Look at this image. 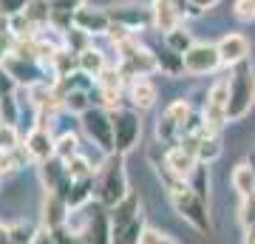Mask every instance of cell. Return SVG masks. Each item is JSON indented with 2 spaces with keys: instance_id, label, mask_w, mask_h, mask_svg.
Returning a JSON list of instances; mask_svg holds the SVG:
<instances>
[{
  "instance_id": "1",
  "label": "cell",
  "mask_w": 255,
  "mask_h": 244,
  "mask_svg": "<svg viewBox=\"0 0 255 244\" xmlns=\"http://www.w3.org/2000/svg\"><path fill=\"white\" fill-rule=\"evenodd\" d=\"M230 108H227V119L238 122L244 119L255 105V65L250 60L233 65L230 74Z\"/></svg>"
},
{
  "instance_id": "2",
  "label": "cell",
  "mask_w": 255,
  "mask_h": 244,
  "mask_svg": "<svg viewBox=\"0 0 255 244\" xmlns=\"http://www.w3.org/2000/svg\"><path fill=\"white\" fill-rule=\"evenodd\" d=\"M128 193V173H125V154H108L105 165L97 176V196L105 208H117Z\"/></svg>"
},
{
  "instance_id": "3",
  "label": "cell",
  "mask_w": 255,
  "mask_h": 244,
  "mask_svg": "<svg viewBox=\"0 0 255 244\" xmlns=\"http://www.w3.org/2000/svg\"><path fill=\"white\" fill-rule=\"evenodd\" d=\"M119 51V71H122V77H130V80H136V77H147V74L159 71V57H156V51H150L147 45L136 43L133 37L130 40H125V43L117 45Z\"/></svg>"
},
{
  "instance_id": "4",
  "label": "cell",
  "mask_w": 255,
  "mask_h": 244,
  "mask_svg": "<svg viewBox=\"0 0 255 244\" xmlns=\"http://www.w3.org/2000/svg\"><path fill=\"white\" fill-rule=\"evenodd\" d=\"M193 117V105L187 100H173L156 119V142L162 145H179L184 136V125Z\"/></svg>"
},
{
  "instance_id": "5",
  "label": "cell",
  "mask_w": 255,
  "mask_h": 244,
  "mask_svg": "<svg viewBox=\"0 0 255 244\" xmlns=\"http://www.w3.org/2000/svg\"><path fill=\"white\" fill-rule=\"evenodd\" d=\"M82 131L88 134L97 148H102L105 154H117V145H114V119H111L108 108H88L82 114Z\"/></svg>"
},
{
  "instance_id": "6",
  "label": "cell",
  "mask_w": 255,
  "mask_h": 244,
  "mask_svg": "<svg viewBox=\"0 0 255 244\" xmlns=\"http://www.w3.org/2000/svg\"><path fill=\"white\" fill-rule=\"evenodd\" d=\"M114 119V145H117V154H128L133 151L142 136V119L133 108H117L111 111Z\"/></svg>"
},
{
  "instance_id": "7",
  "label": "cell",
  "mask_w": 255,
  "mask_h": 244,
  "mask_svg": "<svg viewBox=\"0 0 255 244\" xmlns=\"http://www.w3.org/2000/svg\"><path fill=\"white\" fill-rule=\"evenodd\" d=\"M80 242L85 244H111L114 242V225H111V210L97 202L85 205V227H82Z\"/></svg>"
},
{
  "instance_id": "8",
  "label": "cell",
  "mask_w": 255,
  "mask_h": 244,
  "mask_svg": "<svg viewBox=\"0 0 255 244\" xmlns=\"http://www.w3.org/2000/svg\"><path fill=\"white\" fill-rule=\"evenodd\" d=\"M227 108H230V82L227 80L213 82L210 91H207V100H204V111H201L204 125H207L210 131H221V128L230 122Z\"/></svg>"
},
{
  "instance_id": "9",
  "label": "cell",
  "mask_w": 255,
  "mask_h": 244,
  "mask_svg": "<svg viewBox=\"0 0 255 244\" xmlns=\"http://www.w3.org/2000/svg\"><path fill=\"white\" fill-rule=\"evenodd\" d=\"M108 17L111 23H119V26L130 28V31H142V28H150L153 26V9L145 6V3H111L108 9Z\"/></svg>"
},
{
  "instance_id": "10",
  "label": "cell",
  "mask_w": 255,
  "mask_h": 244,
  "mask_svg": "<svg viewBox=\"0 0 255 244\" xmlns=\"http://www.w3.org/2000/svg\"><path fill=\"white\" fill-rule=\"evenodd\" d=\"M170 205L179 216L199 233H210V213H207V202L199 199L193 190L187 193H179V196H170Z\"/></svg>"
},
{
  "instance_id": "11",
  "label": "cell",
  "mask_w": 255,
  "mask_h": 244,
  "mask_svg": "<svg viewBox=\"0 0 255 244\" xmlns=\"http://www.w3.org/2000/svg\"><path fill=\"white\" fill-rule=\"evenodd\" d=\"M221 63V54H219V45L216 43H196L184 54V71L193 74V77H204V74H213Z\"/></svg>"
},
{
  "instance_id": "12",
  "label": "cell",
  "mask_w": 255,
  "mask_h": 244,
  "mask_svg": "<svg viewBox=\"0 0 255 244\" xmlns=\"http://www.w3.org/2000/svg\"><path fill=\"white\" fill-rule=\"evenodd\" d=\"M219 54H221V63L224 65H238L250 60V40L244 34H238V31H230L219 40Z\"/></svg>"
},
{
  "instance_id": "13",
  "label": "cell",
  "mask_w": 255,
  "mask_h": 244,
  "mask_svg": "<svg viewBox=\"0 0 255 244\" xmlns=\"http://www.w3.org/2000/svg\"><path fill=\"white\" fill-rule=\"evenodd\" d=\"M54 145H57V139L51 136L48 128H31L28 136H26V151L31 154V159H34L37 165L54 156Z\"/></svg>"
},
{
  "instance_id": "14",
  "label": "cell",
  "mask_w": 255,
  "mask_h": 244,
  "mask_svg": "<svg viewBox=\"0 0 255 244\" xmlns=\"http://www.w3.org/2000/svg\"><path fill=\"white\" fill-rule=\"evenodd\" d=\"M164 162L173 173H179L182 179H190V173L199 168V156L193 154L190 148H184V145H170L167 151H164Z\"/></svg>"
},
{
  "instance_id": "15",
  "label": "cell",
  "mask_w": 255,
  "mask_h": 244,
  "mask_svg": "<svg viewBox=\"0 0 255 244\" xmlns=\"http://www.w3.org/2000/svg\"><path fill=\"white\" fill-rule=\"evenodd\" d=\"M71 216V208H68V202L60 196V193H46V202H43V225L46 230H57V227H65Z\"/></svg>"
},
{
  "instance_id": "16",
  "label": "cell",
  "mask_w": 255,
  "mask_h": 244,
  "mask_svg": "<svg viewBox=\"0 0 255 244\" xmlns=\"http://www.w3.org/2000/svg\"><path fill=\"white\" fill-rule=\"evenodd\" d=\"M74 26L82 28L85 34H108L111 17H108L105 9H88V6H82V9L74 14Z\"/></svg>"
},
{
  "instance_id": "17",
  "label": "cell",
  "mask_w": 255,
  "mask_h": 244,
  "mask_svg": "<svg viewBox=\"0 0 255 244\" xmlns=\"http://www.w3.org/2000/svg\"><path fill=\"white\" fill-rule=\"evenodd\" d=\"M94 190H97V182H94V176H85V179L68 182V185H65V190L60 193V196L68 202V208H71V210H77V208H85V205H91Z\"/></svg>"
},
{
  "instance_id": "18",
  "label": "cell",
  "mask_w": 255,
  "mask_h": 244,
  "mask_svg": "<svg viewBox=\"0 0 255 244\" xmlns=\"http://www.w3.org/2000/svg\"><path fill=\"white\" fill-rule=\"evenodd\" d=\"M40 176H43V185H46V190H51V193H63L65 185H68V173H65V162L63 159H57V156H51V159H46V162H40Z\"/></svg>"
},
{
  "instance_id": "19",
  "label": "cell",
  "mask_w": 255,
  "mask_h": 244,
  "mask_svg": "<svg viewBox=\"0 0 255 244\" xmlns=\"http://www.w3.org/2000/svg\"><path fill=\"white\" fill-rule=\"evenodd\" d=\"M150 9H153V26L159 31H164V34L173 31L179 26V20H182V11H179V6L173 0H153Z\"/></svg>"
},
{
  "instance_id": "20",
  "label": "cell",
  "mask_w": 255,
  "mask_h": 244,
  "mask_svg": "<svg viewBox=\"0 0 255 244\" xmlns=\"http://www.w3.org/2000/svg\"><path fill=\"white\" fill-rule=\"evenodd\" d=\"M85 6V0H51V26L60 31H68L74 26V14Z\"/></svg>"
},
{
  "instance_id": "21",
  "label": "cell",
  "mask_w": 255,
  "mask_h": 244,
  "mask_svg": "<svg viewBox=\"0 0 255 244\" xmlns=\"http://www.w3.org/2000/svg\"><path fill=\"white\" fill-rule=\"evenodd\" d=\"M128 97H130V102H133V108L145 111V108H150V105L159 100V88L153 85V80H147V77H136V80H130Z\"/></svg>"
},
{
  "instance_id": "22",
  "label": "cell",
  "mask_w": 255,
  "mask_h": 244,
  "mask_svg": "<svg viewBox=\"0 0 255 244\" xmlns=\"http://www.w3.org/2000/svg\"><path fill=\"white\" fill-rule=\"evenodd\" d=\"M80 71L88 74L91 80H100L102 71L108 68V60H105V51H100V48H94V45H88L85 51H80Z\"/></svg>"
},
{
  "instance_id": "23",
  "label": "cell",
  "mask_w": 255,
  "mask_h": 244,
  "mask_svg": "<svg viewBox=\"0 0 255 244\" xmlns=\"http://www.w3.org/2000/svg\"><path fill=\"white\" fill-rule=\"evenodd\" d=\"M139 208H142L139 196H136V193H128V196L119 202L117 208H111V225L122 227V225H128V222H133L136 216H142V213H139Z\"/></svg>"
},
{
  "instance_id": "24",
  "label": "cell",
  "mask_w": 255,
  "mask_h": 244,
  "mask_svg": "<svg viewBox=\"0 0 255 244\" xmlns=\"http://www.w3.org/2000/svg\"><path fill=\"white\" fill-rule=\"evenodd\" d=\"M57 97H60V102H63L65 108L71 111V114H85L88 108H94L91 105V91L88 88H68V91H57Z\"/></svg>"
},
{
  "instance_id": "25",
  "label": "cell",
  "mask_w": 255,
  "mask_h": 244,
  "mask_svg": "<svg viewBox=\"0 0 255 244\" xmlns=\"http://www.w3.org/2000/svg\"><path fill=\"white\" fill-rule=\"evenodd\" d=\"M196 156H199V162L201 165H210V162H216L221 156V139H219V131H204L199 139V151H196Z\"/></svg>"
},
{
  "instance_id": "26",
  "label": "cell",
  "mask_w": 255,
  "mask_h": 244,
  "mask_svg": "<svg viewBox=\"0 0 255 244\" xmlns=\"http://www.w3.org/2000/svg\"><path fill=\"white\" fill-rule=\"evenodd\" d=\"M142 236H145V219L136 216L128 225L114 227V242L111 244H142Z\"/></svg>"
},
{
  "instance_id": "27",
  "label": "cell",
  "mask_w": 255,
  "mask_h": 244,
  "mask_svg": "<svg viewBox=\"0 0 255 244\" xmlns=\"http://www.w3.org/2000/svg\"><path fill=\"white\" fill-rule=\"evenodd\" d=\"M164 45L170 48V51H176V54H187L193 45H196V40H193V31H187L184 26H176L173 31H167L164 34Z\"/></svg>"
},
{
  "instance_id": "28",
  "label": "cell",
  "mask_w": 255,
  "mask_h": 244,
  "mask_svg": "<svg viewBox=\"0 0 255 244\" xmlns=\"http://www.w3.org/2000/svg\"><path fill=\"white\" fill-rule=\"evenodd\" d=\"M233 190L241 199L255 190V168L253 165H238L236 171H233Z\"/></svg>"
},
{
  "instance_id": "29",
  "label": "cell",
  "mask_w": 255,
  "mask_h": 244,
  "mask_svg": "<svg viewBox=\"0 0 255 244\" xmlns=\"http://www.w3.org/2000/svg\"><path fill=\"white\" fill-rule=\"evenodd\" d=\"M54 156L57 159H63V162H68V159H74V156H80V136L71 134V131L60 134L57 136V145H54Z\"/></svg>"
},
{
  "instance_id": "30",
  "label": "cell",
  "mask_w": 255,
  "mask_h": 244,
  "mask_svg": "<svg viewBox=\"0 0 255 244\" xmlns=\"http://www.w3.org/2000/svg\"><path fill=\"white\" fill-rule=\"evenodd\" d=\"M156 57H159V71L162 74H167V77L184 74V57L176 54V51H170L167 45H164V51H156Z\"/></svg>"
},
{
  "instance_id": "31",
  "label": "cell",
  "mask_w": 255,
  "mask_h": 244,
  "mask_svg": "<svg viewBox=\"0 0 255 244\" xmlns=\"http://www.w3.org/2000/svg\"><path fill=\"white\" fill-rule=\"evenodd\" d=\"M190 190L199 196V199H204V202H210V173H207V165H201L199 162V168L190 173Z\"/></svg>"
},
{
  "instance_id": "32",
  "label": "cell",
  "mask_w": 255,
  "mask_h": 244,
  "mask_svg": "<svg viewBox=\"0 0 255 244\" xmlns=\"http://www.w3.org/2000/svg\"><path fill=\"white\" fill-rule=\"evenodd\" d=\"M65 173H68L71 182H77V179H85V176H94V168H91V162L80 154V156H74V159L65 162Z\"/></svg>"
},
{
  "instance_id": "33",
  "label": "cell",
  "mask_w": 255,
  "mask_h": 244,
  "mask_svg": "<svg viewBox=\"0 0 255 244\" xmlns=\"http://www.w3.org/2000/svg\"><path fill=\"white\" fill-rule=\"evenodd\" d=\"M17 148H20L17 125H6V122H0V154H9V151H17Z\"/></svg>"
},
{
  "instance_id": "34",
  "label": "cell",
  "mask_w": 255,
  "mask_h": 244,
  "mask_svg": "<svg viewBox=\"0 0 255 244\" xmlns=\"http://www.w3.org/2000/svg\"><path fill=\"white\" fill-rule=\"evenodd\" d=\"M20 117V102L14 94H6L3 100H0V122H6V125H14Z\"/></svg>"
},
{
  "instance_id": "35",
  "label": "cell",
  "mask_w": 255,
  "mask_h": 244,
  "mask_svg": "<svg viewBox=\"0 0 255 244\" xmlns=\"http://www.w3.org/2000/svg\"><path fill=\"white\" fill-rule=\"evenodd\" d=\"M88 37H91V34H85L82 28L71 26L68 31H65V48H71L74 54H80V51L88 48Z\"/></svg>"
},
{
  "instance_id": "36",
  "label": "cell",
  "mask_w": 255,
  "mask_h": 244,
  "mask_svg": "<svg viewBox=\"0 0 255 244\" xmlns=\"http://www.w3.org/2000/svg\"><path fill=\"white\" fill-rule=\"evenodd\" d=\"M238 219H241L244 230L255 227V190L250 193V196H244V199H241V213H238Z\"/></svg>"
},
{
  "instance_id": "37",
  "label": "cell",
  "mask_w": 255,
  "mask_h": 244,
  "mask_svg": "<svg viewBox=\"0 0 255 244\" xmlns=\"http://www.w3.org/2000/svg\"><path fill=\"white\" fill-rule=\"evenodd\" d=\"M9 236H11V244H31L34 236H37V230L31 225H11Z\"/></svg>"
},
{
  "instance_id": "38",
  "label": "cell",
  "mask_w": 255,
  "mask_h": 244,
  "mask_svg": "<svg viewBox=\"0 0 255 244\" xmlns=\"http://www.w3.org/2000/svg\"><path fill=\"white\" fill-rule=\"evenodd\" d=\"M28 3H31V0H0V14H3V17H17V14H26Z\"/></svg>"
},
{
  "instance_id": "39",
  "label": "cell",
  "mask_w": 255,
  "mask_h": 244,
  "mask_svg": "<svg viewBox=\"0 0 255 244\" xmlns=\"http://www.w3.org/2000/svg\"><path fill=\"white\" fill-rule=\"evenodd\" d=\"M142 244H179L170 233H162V230H153V227H145V236H142Z\"/></svg>"
},
{
  "instance_id": "40",
  "label": "cell",
  "mask_w": 255,
  "mask_h": 244,
  "mask_svg": "<svg viewBox=\"0 0 255 244\" xmlns=\"http://www.w3.org/2000/svg\"><path fill=\"white\" fill-rule=\"evenodd\" d=\"M236 17L244 23L255 20V0H236Z\"/></svg>"
},
{
  "instance_id": "41",
  "label": "cell",
  "mask_w": 255,
  "mask_h": 244,
  "mask_svg": "<svg viewBox=\"0 0 255 244\" xmlns=\"http://www.w3.org/2000/svg\"><path fill=\"white\" fill-rule=\"evenodd\" d=\"M14 85H17V80L11 77V71L6 65H0V100H3L6 94H14Z\"/></svg>"
},
{
  "instance_id": "42",
  "label": "cell",
  "mask_w": 255,
  "mask_h": 244,
  "mask_svg": "<svg viewBox=\"0 0 255 244\" xmlns=\"http://www.w3.org/2000/svg\"><path fill=\"white\" fill-rule=\"evenodd\" d=\"M51 236H54L57 244H80V239H77L68 227H57V230H51Z\"/></svg>"
},
{
  "instance_id": "43",
  "label": "cell",
  "mask_w": 255,
  "mask_h": 244,
  "mask_svg": "<svg viewBox=\"0 0 255 244\" xmlns=\"http://www.w3.org/2000/svg\"><path fill=\"white\" fill-rule=\"evenodd\" d=\"M31 244H57V242H54V236H51V230H37Z\"/></svg>"
},
{
  "instance_id": "44",
  "label": "cell",
  "mask_w": 255,
  "mask_h": 244,
  "mask_svg": "<svg viewBox=\"0 0 255 244\" xmlns=\"http://www.w3.org/2000/svg\"><path fill=\"white\" fill-rule=\"evenodd\" d=\"M219 0H190V6H193V11H207V9H213Z\"/></svg>"
},
{
  "instance_id": "45",
  "label": "cell",
  "mask_w": 255,
  "mask_h": 244,
  "mask_svg": "<svg viewBox=\"0 0 255 244\" xmlns=\"http://www.w3.org/2000/svg\"><path fill=\"white\" fill-rule=\"evenodd\" d=\"M0 244H11V236H9V227L0 225Z\"/></svg>"
},
{
  "instance_id": "46",
  "label": "cell",
  "mask_w": 255,
  "mask_h": 244,
  "mask_svg": "<svg viewBox=\"0 0 255 244\" xmlns=\"http://www.w3.org/2000/svg\"><path fill=\"white\" fill-rule=\"evenodd\" d=\"M244 244H255V227L244 230Z\"/></svg>"
},
{
  "instance_id": "47",
  "label": "cell",
  "mask_w": 255,
  "mask_h": 244,
  "mask_svg": "<svg viewBox=\"0 0 255 244\" xmlns=\"http://www.w3.org/2000/svg\"><path fill=\"white\" fill-rule=\"evenodd\" d=\"M6 57H9V48H6V45L0 43V60H6Z\"/></svg>"
},
{
  "instance_id": "48",
  "label": "cell",
  "mask_w": 255,
  "mask_h": 244,
  "mask_svg": "<svg viewBox=\"0 0 255 244\" xmlns=\"http://www.w3.org/2000/svg\"><path fill=\"white\" fill-rule=\"evenodd\" d=\"M176 6H179V11H184V6H187V3H190V0H173Z\"/></svg>"
},
{
  "instance_id": "49",
  "label": "cell",
  "mask_w": 255,
  "mask_h": 244,
  "mask_svg": "<svg viewBox=\"0 0 255 244\" xmlns=\"http://www.w3.org/2000/svg\"><path fill=\"white\" fill-rule=\"evenodd\" d=\"M80 244H85V242H80Z\"/></svg>"
}]
</instances>
